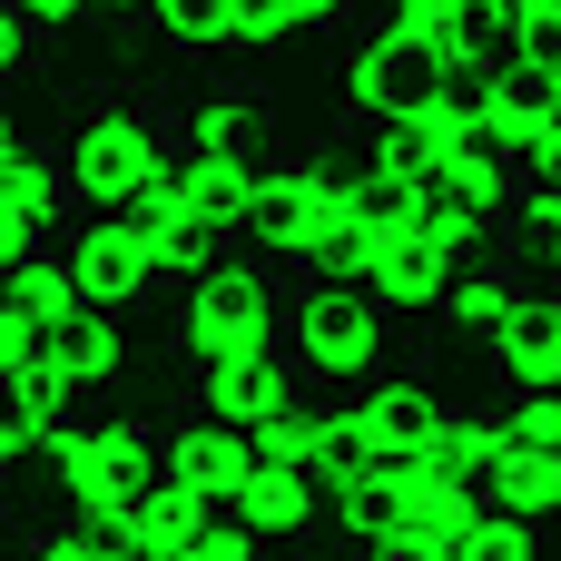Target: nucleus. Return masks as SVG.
I'll return each instance as SVG.
<instances>
[{"label": "nucleus", "mask_w": 561, "mask_h": 561, "mask_svg": "<svg viewBox=\"0 0 561 561\" xmlns=\"http://www.w3.org/2000/svg\"><path fill=\"white\" fill-rule=\"evenodd\" d=\"M483 503H493V513H523V523H552L561 513V454H533V444L503 434V463H493Z\"/></svg>", "instance_id": "22"}, {"label": "nucleus", "mask_w": 561, "mask_h": 561, "mask_svg": "<svg viewBox=\"0 0 561 561\" xmlns=\"http://www.w3.org/2000/svg\"><path fill=\"white\" fill-rule=\"evenodd\" d=\"M434 178H454V187H473V197H493V207H513V187H523V178H513V138H503L493 118H463Z\"/></svg>", "instance_id": "23"}, {"label": "nucleus", "mask_w": 561, "mask_h": 561, "mask_svg": "<svg viewBox=\"0 0 561 561\" xmlns=\"http://www.w3.org/2000/svg\"><path fill=\"white\" fill-rule=\"evenodd\" d=\"M473 523H483V493L434 483V493H414V503H404V523H394V542H385V552H404V561H463Z\"/></svg>", "instance_id": "18"}, {"label": "nucleus", "mask_w": 561, "mask_h": 561, "mask_svg": "<svg viewBox=\"0 0 561 561\" xmlns=\"http://www.w3.org/2000/svg\"><path fill=\"white\" fill-rule=\"evenodd\" d=\"M513 178H561V89L533 128H513Z\"/></svg>", "instance_id": "34"}, {"label": "nucleus", "mask_w": 561, "mask_h": 561, "mask_svg": "<svg viewBox=\"0 0 561 561\" xmlns=\"http://www.w3.org/2000/svg\"><path fill=\"white\" fill-rule=\"evenodd\" d=\"M316 493H325V513H335V533H345L355 552H385L394 523H404V483H394L385 463H335Z\"/></svg>", "instance_id": "17"}, {"label": "nucleus", "mask_w": 561, "mask_h": 561, "mask_svg": "<svg viewBox=\"0 0 561 561\" xmlns=\"http://www.w3.org/2000/svg\"><path fill=\"white\" fill-rule=\"evenodd\" d=\"M325 414H335V404H306V394H296V404H276V414L247 434V444H256V463H276V473H325Z\"/></svg>", "instance_id": "25"}, {"label": "nucleus", "mask_w": 561, "mask_h": 561, "mask_svg": "<svg viewBox=\"0 0 561 561\" xmlns=\"http://www.w3.org/2000/svg\"><path fill=\"white\" fill-rule=\"evenodd\" d=\"M463 561H542V523H523V513H493V503H483V523H473Z\"/></svg>", "instance_id": "30"}, {"label": "nucleus", "mask_w": 561, "mask_h": 561, "mask_svg": "<svg viewBox=\"0 0 561 561\" xmlns=\"http://www.w3.org/2000/svg\"><path fill=\"white\" fill-rule=\"evenodd\" d=\"M473 99H483V118H493V128L513 138V128H533V118L552 108V79H542V69H523V59L503 49V59H493L483 79H473Z\"/></svg>", "instance_id": "27"}, {"label": "nucleus", "mask_w": 561, "mask_h": 561, "mask_svg": "<svg viewBox=\"0 0 561 561\" xmlns=\"http://www.w3.org/2000/svg\"><path fill=\"white\" fill-rule=\"evenodd\" d=\"M483 365H493V385H503V394L561 385V286H533V296L513 306V325L483 345Z\"/></svg>", "instance_id": "12"}, {"label": "nucleus", "mask_w": 561, "mask_h": 561, "mask_svg": "<svg viewBox=\"0 0 561 561\" xmlns=\"http://www.w3.org/2000/svg\"><path fill=\"white\" fill-rule=\"evenodd\" d=\"M306 394V375H296V355H237V365H187V404L197 414H217V424H266L276 404H296Z\"/></svg>", "instance_id": "7"}, {"label": "nucleus", "mask_w": 561, "mask_h": 561, "mask_svg": "<svg viewBox=\"0 0 561 561\" xmlns=\"http://www.w3.org/2000/svg\"><path fill=\"white\" fill-rule=\"evenodd\" d=\"M69 168H79V217H128L148 197V178L168 168V128L138 99H99L69 128Z\"/></svg>", "instance_id": "3"}, {"label": "nucleus", "mask_w": 561, "mask_h": 561, "mask_svg": "<svg viewBox=\"0 0 561 561\" xmlns=\"http://www.w3.org/2000/svg\"><path fill=\"white\" fill-rule=\"evenodd\" d=\"M39 335H49V325H39V316H20V306L0 296V385H10V375L39 355Z\"/></svg>", "instance_id": "36"}, {"label": "nucleus", "mask_w": 561, "mask_h": 561, "mask_svg": "<svg viewBox=\"0 0 561 561\" xmlns=\"http://www.w3.org/2000/svg\"><path fill=\"white\" fill-rule=\"evenodd\" d=\"M158 473H168V434H158V424H79V434L49 454V483H59L69 523H99V533H108V513L138 503Z\"/></svg>", "instance_id": "4"}, {"label": "nucleus", "mask_w": 561, "mask_h": 561, "mask_svg": "<svg viewBox=\"0 0 561 561\" xmlns=\"http://www.w3.org/2000/svg\"><path fill=\"white\" fill-rule=\"evenodd\" d=\"M434 79H444V69H434V59H424V49H414V39L394 30V20H375V30H365V39L345 49V108H355L365 128L404 118V108H414V99H424Z\"/></svg>", "instance_id": "5"}, {"label": "nucleus", "mask_w": 561, "mask_h": 561, "mask_svg": "<svg viewBox=\"0 0 561 561\" xmlns=\"http://www.w3.org/2000/svg\"><path fill=\"white\" fill-rule=\"evenodd\" d=\"M256 552H266V542H256V533H247L237 513H217L207 533H187V542H178L168 561H256Z\"/></svg>", "instance_id": "35"}, {"label": "nucleus", "mask_w": 561, "mask_h": 561, "mask_svg": "<svg viewBox=\"0 0 561 561\" xmlns=\"http://www.w3.org/2000/svg\"><path fill=\"white\" fill-rule=\"evenodd\" d=\"M365 256H375V217H365V197H355V178L345 168H325V187H316V207H306V237H296V276H365Z\"/></svg>", "instance_id": "8"}, {"label": "nucleus", "mask_w": 561, "mask_h": 561, "mask_svg": "<svg viewBox=\"0 0 561 561\" xmlns=\"http://www.w3.org/2000/svg\"><path fill=\"white\" fill-rule=\"evenodd\" d=\"M316 503H325V493H316V473H276V463H256V473H247V493H237L227 513H237L256 542H306V533H316Z\"/></svg>", "instance_id": "19"}, {"label": "nucleus", "mask_w": 561, "mask_h": 561, "mask_svg": "<svg viewBox=\"0 0 561 561\" xmlns=\"http://www.w3.org/2000/svg\"><path fill=\"white\" fill-rule=\"evenodd\" d=\"M503 217H513V207H493V197H473V187H454V178H424V237H434L444 256H483V247L503 237Z\"/></svg>", "instance_id": "21"}, {"label": "nucleus", "mask_w": 561, "mask_h": 561, "mask_svg": "<svg viewBox=\"0 0 561 561\" xmlns=\"http://www.w3.org/2000/svg\"><path fill=\"white\" fill-rule=\"evenodd\" d=\"M10 148H20V118H10V99H0V158H10Z\"/></svg>", "instance_id": "43"}, {"label": "nucleus", "mask_w": 561, "mask_h": 561, "mask_svg": "<svg viewBox=\"0 0 561 561\" xmlns=\"http://www.w3.org/2000/svg\"><path fill=\"white\" fill-rule=\"evenodd\" d=\"M69 266H79V296L108 306V316H128V306L158 296V256H148L138 217H79L69 227Z\"/></svg>", "instance_id": "6"}, {"label": "nucleus", "mask_w": 561, "mask_h": 561, "mask_svg": "<svg viewBox=\"0 0 561 561\" xmlns=\"http://www.w3.org/2000/svg\"><path fill=\"white\" fill-rule=\"evenodd\" d=\"M20 10H30V30H69V20H89L99 0H20Z\"/></svg>", "instance_id": "41"}, {"label": "nucleus", "mask_w": 561, "mask_h": 561, "mask_svg": "<svg viewBox=\"0 0 561 561\" xmlns=\"http://www.w3.org/2000/svg\"><path fill=\"white\" fill-rule=\"evenodd\" d=\"M316 187H325V158H276V168H256V197H247V247H256V256H296Z\"/></svg>", "instance_id": "15"}, {"label": "nucleus", "mask_w": 561, "mask_h": 561, "mask_svg": "<svg viewBox=\"0 0 561 561\" xmlns=\"http://www.w3.org/2000/svg\"><path fill=\"white\" fill-rule=\"evenodd\" d=\"M385 306L355 276H296L286 296V355L306 385H375L385 375Z\"/></svg>", "instance_id": "2"}, {"label": "nucleus", "mask_w": 561, "mask_h": 561, "mask_svg": "<svg viewBox=\"0 0 561 561\" xmlns=\"http://www.w3.org/2000/svg\"><path fill=\"white\" fill-rule=\"evenodd\" d=\"M39 355L59 365V385H69V394H99V385H118L128 335H118V316H108V306H69V316H49Z\"/></svg>", "instance_id": "16"}, {"label": "nucleus", "mask_w": 561, "mask_h": 561, "mask_svg": "<svg viewBox=\"0 0 561 561\" xmlns=\"http://www.w3.org/2000/svg\"><path fill=\"white\" fill-rule=\"evenodd\" d=\"M168 473L197 483V493L227 513V503L247 493V473H256V444H247V424H217V414L187 404V424H168Z\"/></svg>", "instance_id": "9"}, {"label": "nucleus", "mask_w": 561, "mask_h": 561, "mask_svg": "<svg viewBox=\"0 0 561 561\" xmlns=\"http://www.w3.org/2000/svg\"><path fill=\"white\" fill-rule=\"evenodd\" d=\"M345 10H355V0H296V20H306V30H335Z\"/></svg>", "instance_id": "42"}, {"label": "nucleus", "mask_w": 561, "mask_h": 561, "mask_svg": "<svg viewBox=\"0 0 561 561\" xmlns=\"http://www.w3.org/2000/svg\"><path fill=\"white\" fill-rule=\"evenodd\" d=\"M178 49H227V0H158L148 10Z\"/></svg>", "instance_id": "31"}, {"label": "nucleus", "mask_w": 561, "mask_h": 561, "mask_svg": "<svg viewBox=\"0 0 561 561\" xmlns=\"http://www.w3.org/2000/svg\"><path fill=\"white\" fill-rule=\"evenodd\" d=\"M108 10H128V20H148V10H158V0H108Z\"/></svg>", "instance_id": "44"}, {"label": "nucleus", "mask_w": 561, "mask_h": 561, "mask_svg": "<svg viewBox=\"0 0 561 561\" xmlns=\"http://www.w3.org/2000/svg\"><path fill=\"white\" fill-rule=\"evenodd\" d=\"M0 296H10L20 316H39V325H49V316H69V306H89V296H79V266H69V247H39V256H20V266L0 276Z\"/></svg>", "instance_id": "26"}, {"label": "nucleus", "mask_w": 561, "mask_h": 561, "mask_svg": "<svg viewBox=\"0 0 561 561\" xmlns=\"http://www.w3.org/2000/svg\"><path fill=\"white\" fill-rule=\"evenodd\" d=\"M39 247H49V227H30L20 207H0V276H10L20 256H39Z\"/></svg>", "instance_id": "38"}, {"label": "nucleus", "mask_w": 561, "mask_h": 561, "mask_svg": "<svg viewBox=\"0 0 561 561\" xmlns=\"http://www.w3.org/2000/svg\"><path fill=\"white\" fill-rule=\"evenodd\" d=\"M0 561H30V552H0Z\"/></svg>", "instance_id": "45"}, {"label": "nucleus", "mask_w": 561, "mask_h": 561, "mask_svg": "<svg viewBox=\"0 0 561 561\" xmlns=\"http://www.w3.org/2000/svg\"><path fill=\"white\" fill-rule=\"evenodd\" d=\"M306 20H296V0H227V49H247V59H266V49H286Z\"/></svg>", "instance_id": "28"}, {"label": "nucleus", "mask_w": 561, "mask_h": 561, "mask_svg": "<svg viewBox=\"0 0 561 561\" xmlns=\"http://www.w3.org/2000/svg\"><path fill=\"white\" fill-rule=\"evenodd\" d=\"M20 552H30V561H118V542H108L99 523H69V513H59V523H49V533H30Z\"/></svg>", "instance_id": "33"}, {"label": "nucleus", "mask_w": 561, "mask_h": 561, "mask_svg": "<svg viewBox=\"0 0 561 561\" xmlns=\"http://www.w3.org/2000/svg\"><path fill=\"white\" fill-rule=\"evenodd\" d=\"M30 39H39V30H30V10H20V0H0V79L30 59Z\"/></svg>", "instance_id": "39"}, {"label": "nucleus", "mask_w": 561, "mask_h": 561, "mask_svg": "<svg viewBox=\"0 0 561 561\" xmlns=\"http://www.w3.org/2000/svg\"><path fill=\"white\" fill-rule=\"evenodd\" d=\"M463 10H473V0H385V20H394L404 39H424L434 20H463Z\"/></svg>", "instance_id": "37"}, {"label": "nucleus", "mask_w": 561, "mask_h": 561, "mask_svg": "<svg viewBox=\"0 0 561 561\" xmlns=\"http://www.w3.org/2000/svg\"><path fill=\"white\" fill-rule=\"evenodd\" d=\"M513 444H533V454H561V385H533V394H503V414H493Z\"/></svg>", "instance_id": "29"}, {"label": "nucleus", "mask_w": 561, "mask_h": 561, "mask_svg": "<svg viewBox=\"0 0 561 561\" xmlns=\"http://www.w3.org/2000/svg\"><path fill=\"white\" fill-rule=\"evenodd\" d=\"M0 207H20L30 227H79V168L69 138H20L0 158Z\"/></svg>", "instance_id": "14"}, {"label": "nucleus", "mask_w": 561, "mask_h": 561, "mask_svg": "<svg viewBox=\"0 0 561 561\" xmlns=\"http://www.w3.org/2000/svg\"><path fill=\"white\" fill-rule=\"evenodd\" d=\"M513 59H523V69H542V79L561 89V0H533V10H523V30H513Z\"/></svg>", "instance_id": "32"}, {"label": "nucleus", "mask_w": 561, "mask_h": 561, "mask_svg": "<svg viewBox=\"0 0 561 561\" xmlns=\"http://www.w3.org/2000/svg\"><path fill=\"white\" fill-rule=\"evenodd\" d=\"M424 454H434V473H444V483L483 493V483H493V463H503V424H493V414L444 404V414H434V434H424Z\"/></svg>", "instance_id": "20"}, {"label": "nucleus", "mask_w": 561, "mask_h": 561, "mask_svg": "<svg viewBox=\"0 0 561 561\" xmlns=\"http://www.w3.org/2000/svg\"><path fill=\"white\" fill-rule=\"evenodd\" d=\"M523 217L533 227H561V178H523Z\"/></svg>", "instance_id": "40"}, {"label": "nucleus", "mask_w": 561, "mask_h": 561, "mask_svg": "<svg viewBox=\"0 0 561 561\" xmlns=\"http://www.w3.org/2000/svg\"><path fill=\"white\" fill-rule=\"evenodd\" d=\"M454 266H463V256H444L434 237H375V256H365L355 286H365L385 316H434L444 286H454Z\"/></svg>", "instance_id": "10"}, {"label": "nucleus", "mask_w": 561, "mask_h": 561, "mask_svg": "<svg viewBox=\"0 0 561 561\" xmlns=\"http://www.w3.org/2000/svg\"><path fill=\"white\" fill-rule=\"evenodd\" d=\"M178 355L187 365H237V355H286V296L266 266L217 256L197 286H178Z\"/></svg>", "instance_id": "1"}, {"label": "nucleus", "mask_w": 561, "mask_h": 561, "mask_svg": "<svg viewBox=\"0 0 561 561\" xmlns=\"http://www.w3.org/2000/svg\"><path fill=\"white\" fill-rule=\"evenodd\" d=\"M523 296H533L523 256H463L434 316H444V335H463V345H493V335L513 325V306H523Z\"/></svg>", "instance_id": "11"}, {"label": "nucleus", "mask_w": 561, "mask_h": 561, "mask_svg": "<svg viewBox=\"0 0 561 561\" xmlns=\"http://www.w3.org/2000/svg\"><path fill=\"white\" fill-rule=\"evenodd\" d=\"M69 434H79V404H30V394H0V483H10L20 463H49Z\"/></svg>", "instance_id": "24"}, {"label": "nucleus", "mask_w": 561, "mask_h": 561, "mask_svg": "<svg viewBox=\"0 0 561 561\" xmlns=\"http://www.w3.org/2000/svg\"><path fill=\"white\" fill-rule=\"evenodd\" d=\"M178 138L207 148V158H247V168H276V158H286V138H276V99H256V89H217V99H197Z\"/></svg>", "instance_id": "13"}]
</instances>
